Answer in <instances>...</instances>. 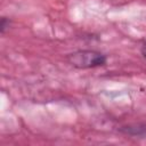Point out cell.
Masks as SVG:
<instances>
[{
    "label": "cell",
    "mask_w": 146,
    "mask_h": 146,
    "mask_svg": "<svg viewBox=\"0 0 146 146\" xmlns=\"http://www.w3.org/2000/svg\"><path fill=\"white\" fill-rule=\"evenodd\" d=\"M140 50H141V54H143V57L146 59V38L143 40L141 42V47H140Z\"/></svg>",
    "instance_id": "obj_3"
},
{
    "label": "cell",
    "mask_w": 146,
    "mask_h": 146,
    "mask_svg": "<svg viewBox=\"0 0 146 146\" xmlns=\"http://www.w3.org/2000/svg\"><path fill=\"white\" fill-rule=\"evenodd\" d=\"M7 27H9V21L6 17H2L1 18V22H0V32L3 33Z\"/></svg>",
    "instance_id": "obj_2"
},
{
    "label": "cell",
    "mask_w": 146,
    "mask_h": 146,
    "mask_svg": "<svg viewBox=\"0 0 146 146\" xmlns=\"http://www.w3.org/2000/svg\"><path fill=\"white\" fill-rule=\"evenodd\" d=\"M66 62L74 68L86 70L103 66L106 63V56L97 50L81 49L73 51L66 56Z\"/></svg>",
    "instance_id": "obj_1"
}]
</instances>
